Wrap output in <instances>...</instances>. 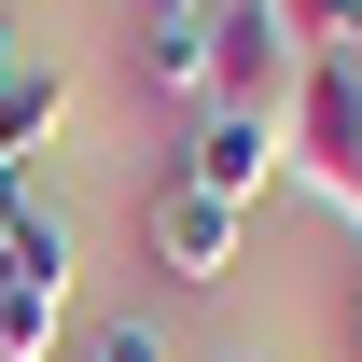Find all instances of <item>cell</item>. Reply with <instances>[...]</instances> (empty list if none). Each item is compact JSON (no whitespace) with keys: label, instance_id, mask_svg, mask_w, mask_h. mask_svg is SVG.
I'll return each instance as SVG.
<instances>
[{"label":"cell","instance_id":"obj_6","mask_svg":"<svg viewBox=\"0 0 362 362\" xmlns=\"http://www.w3.org/2000/svg\"><path fill=\"white\" fill-rule=\"evenodd\" d=\"M56 126H70V70H56V56H14V70H0V168H28Z\"/></svg>","mask_w":362,"mask_h":362},{"label":"cell","instance_id":"obj_5","mask_svg":"<svg viewBox=\"0 0 362 362\" xmlns=\"http://www.w3.org/2000/svg\"><path fill=\"white\" fill-rule=\"evenodd\" d=\"M168 181H195V195H223V209H251V195L279 181V126H265V112H209V126H195V153H181Z\"/></svg>","mask_w":362,"mask_h":362},{"label":"cell","instance_id":"obj_12","mask_svg":"<svg viewBox=\"0 0 362 362\" xmlns=\"http://www.w3.org/2000/svg\"><path fill=\"white\" fill-rule=\"evenodd\" d=\"M14 56H28V42H14V28H0V70H14Z\"/></svg>","mask_w":362,"mask_h":362},{"label":"cell","instance_id":"obj_9","mask_svg":"<svg viewBox=\"0 0 362 362\" xmlns=\"http://www.w3.org/2000/svg\"><path fill=\"white\" fill-rule=\"evenodd\" d=\"M42 223H56V195H42L28 168H0V265H14V251H28Z\"/></svg>","mask_w":362,"mask_h":362},{"label":"cell","instance_id":"obj_2","mask_svg":"<svg viewBox=\"0 0 362 362\" xmlns=\"http://www.w3.org/2000/svg\"><path fill=\"white\" fill-rule=\"evenodd\" d=\"M293 84H307V56H293V28H279L265 0H209V112H293Z\"/></svg>","mask_w":362,"mask_h":362},{"label":"cell","instance_id":"obj_11","mask_svg":"<svg viewBox=\"0 0 362 362\" xmlns=\"http://www.w3.org/2000/svg\"><path fill=\"white\" fill-rule=\"evenodd\" d=\"M139 28H209V0H139Z\"/></svg>","mask_w":362,"mask_h":362},{"label":"cell","instance_id":"obj_3","mask_svg":"<svg viewBox=\"0 0 362 362\" xmlns=\"http://www.w3.org/2000/svg\"><path fill=\"white\" fill-rule=\"evenodd\" d=\"M70 265H84V237L56 209V223L0 265V362H56V334H70Z\"/></svg>","mask_w":362,"mask_h":362},{"label":"cell","instance_id":"obj_4","mask_svg":"<svg viewBox=\"0 0 362 362\" xmlns=\"http://www.w3.org/2000/svg\"><path fill=\"white\" fill-rule=\"evenodd\" d=\"M237 223H251V209L195 195V181H153V265L195 279V293H223V279H237Z\"/></svg>","mask_w":362,"mask_h":362},{"label":"cell","instance_id":"obj_13","mask_svg":"<svg viewBox=\"0 0 362 362\" xmlns=\"http://www.w3.org/2000/svg\"><path fill=\"white\" fill-rule=\"evenodd\" d=\"M349 349H362V293H349Z\"/></svg>","mask_w":362,"mask_h":362},{"label":"cell","instance_id":"obj_7","mask_svg":"<svg viewBox=\"0 0 362 362\" xmlns=\"http://www.w3.org/2000/svg\"><path fill=\"white\" fill-rule=\"evenodd\" d=\"M139 70L168 98H209V28H139Z\"/></svg>","mask_w":362,"mask_h":362},{"label":"cell","instance_id":"obj_10","mask_svg":"<svg viewBox=\"0 0 362 362\" xmlns=\"http://www.w3.org/2000/svg\"><path fill=\"white\" fill-rule=\"evenodd\" d=\"M84 362H181V349L153 334V320H98V334H84Z\"/></svg>","mask_w":362,"mask_h":362},{"label":"cell","instance_id":"obj_8","mask_svg":"<svg viewBox=\"0 0 362 362\" xmlns=\"http://www.w3.org/2000/svg\"><path fill=\"white\" fill-rule=\"evenodd\" d=\"M279 28H293V56H349V28H362V0H265Z\"/></svg>","mask_w":362,"mask_h":362},{"label":"cell","instance_id":"obj_1","mask_svg":"<svg viewBox=\"0 0 362 362\" xmlns=\"http://www.w3.org/2000/svg\"><path fill=\"white\" fill-rule=\"evenodd\" d=\"M279 181H307L320 209L362 237V84L334 70V56H307V84H293V112H279Z\"/></svg>","mask_w":362,"mask_h":362},{"label":"cell","instance_id":"obj_14","mask_svg":"<svg viewBox=\"0 0 362 362\" xmlns=\"http://www.w3.org/2000/svg\"><path fill=\"white\" fill-rule=\"evenodd\" d=\"M237 362H279V349H237Z\"/></svg>","mask_w":362,"mask_h":362}]
</instances>
